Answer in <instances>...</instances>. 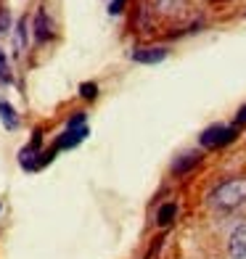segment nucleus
Here are the masks:
<instances>
[{
    "instance_id": "obj_10",
    "label": "nucleus",
    "mask_w": 246,
    "mask_h": 259,
    "mask_svg": "<svg viewBox=\"0 0 246 259\" xmlns=\"http://www.w3.org/2000/svg\"><path fill=\"white\" fill-rule=\"evenodd\" d=\"M96 82H85V85H79V96H85V98H96Z\"/></svg>"
},
{
    "instance_id": "obj_8",
    "label": "nucleus",
    "mask_w": 246,
    "mask_h": 259,
    "mask_svg": "<svg viewBox=\"0 0 246 259\" xmlns=\"http://www.w3.org/2000/svg\"><path fill=\"white\" fill-rule=\"evenodd\" d=\"M175 214H178V206H175V204H164L159 209V214H156V222H159V225H170V222L175 220Z\"/></svg>"
},
{
    "instance_id": "obj_6",
    "label": "nucleus",
    "mask_w": 246,
    "mask_h": 259,
    "mask_svg": "<svg viewBox=\"0 0 246 259\" xmlns=\"http://www.w3.org/2000/svg\"><path fill=\"white\" fill-rule=\"evenodd\" d=\"M230 254L236 259H246V225H241L230 235Z\"/></svg>"
},
{
    "instance_id": "obj_12",
    "label": "nucleus",
    "mask_w": 246,
    "mask_h": 259,
    "mask_svg": "<svg viewBox=\"0 0 246 259\" xmlns=\"http://www.w3.org/2000/svg\"><path fill=\"white\" fill-rule=\"evenodd\" d=\"M11 29V16H8V11H0V34H6Z\"/></svg>"
},
{
    "instance_id": "obj_4",
    "label": "nucleus",
    "mask_w": 246,
    "mask_h": 259,
    "mask_svg": "<svg viewBox=\"0 0 246 259\" xmlns=\"http://www.w3.org/2000/svg\"><path fill=\"white\" fill-rule=\"evenodd\" d=\"M133 58L138 64H159L167 58V48H138L133 53Z\"/></svg>"
},
{
    "instance_id": "obj_7",
    "label": "nucleus",
    "mask_w": 246,
    "mask_h": 259,
    "mask_svg": "<svg viewBox=\"0 0 246 259\" xmlns=\"http://www.w3.org/2000/svg\"><path fill=\"white\" fill-rule=\"evenodd\" d=\"M0 119H3V127H6V130H16V127H19V114H16V109H14L8 101H3V98H0Z\"/></svg>"
},
{
    "instance_id": "obj_11",
    "label": "nucleus",
    "mask_w": 246,
    "mask_h": 259,
    "mask_svg": "<svg viewBox=\"0 0 246 259\" xmlns=\"http://www.w3.org/2000/svg\"><path fill=\"white\" fill-rule=\"evenodd\" d=\"M6 79H8V58L0 51V82H6Z\"/></svg>"
},
{
    "instance_id": "obj_15",
    "label": "nucleus",
    "mask_w": 246,
    "mask_h": 259,
    "mask_svg": "<svg viewBox=\"0 0 246 259\" xmlns=\"http://www.w3.org/2000/svg\"><path fill=\"white\" fill-rule=\"evenodd\" d=\"M236 122H238V124H243V122H246V106H243V109L238 111V116H236Z\"/></svg>"
},
{
    "instance_id": "obj_3",
    "label": "nucleus",
    "mask_w": 246,
    "mask_h": 259,
    "mask_svg": "<svg viewBox=\"0 0 246 259\" xmlns=\"http://www.w3.org/2000/svg\"><path fill=\"white\" fill-rule=\"evenodd\" d=\"M34 37H37L40 42H48L53 37V24H51V19L43 8L37 11V16H34Z\"/></svg>"
},
{
    "instance_id": "obj_13",
    "label": "nucleus",
    "mask_w": 246,
    "mask_h": 259,
    "mask_svg": "<svg viewBox=\"0 0 246 259\" xmlns=\"http://www.w3.org/2000/svg\"><path fill=\"white\" fill-rule=\"evenodd\" d=\"M74 127H85V114H74L72 119H69L66 130H74Z\"/></svg>"
},
{
    "instance_id": "obj_9",
    "label": "nucleus",
    "mask_w": 246,
    "mask_h": 259,
    "mask_svg": "<svg viewBox=\"0 0 246 259\" xmlns=\"http://www.w3.org/2000/svg\"><path fill=\"white\" fill-rule=\"evenodd\" d=\"M193 164H198V154H185L180 161H175V167H172V169L180 175V172H185V169H191Z\"/></svg>"
},
{
    "instance_id": "obj_1",
    "label": "nucleus",
    "mask_w": 246,
    "mask_h": 259,
    "mask_svg": "<svg viewBox=\"0 0 246 259\" xmlns=\"http://www.w3.org/2000/svg\"><path fill=\"white\" fill-rule=\"evenodd\" d=\"M212 206H220V209H233L246 201V178H233L228 183H222L217 191L212 193Z\"/></svg>"
},
{
    "instance_id": "obj_2",
    "label": "nucleus",
    "mask_w": 246,
    "mask_h": 259,
    "mask_svg": "<svg viewBox=\"0 0 246 259\" xmlns=\"http://www.w3.org/2000/svg\"><path fill=\"white\" fill-rule=\"evenodd\" d=\"M230 140H236V130L233 127H222V124H215L201 133V146L204 148H220V146H228Z\"/></svg>"
},
{
    "instance_id": "obj_5",
    "label": "nucleus",
    "mask_w": 246,
    "mask_h": 259,
    "mask_svg": "<svg viewBox=\"0 0 246 259\" xmlns=\"http://www.w3.org/2000/svg\"><path fill=\"white\" fill-rule=\"evenodd\" d=\"M88 138V127H74V130H66V133L58 138L56 148H72L77 143H82V140Z\"/></svg>"
},
{
    "instance_id": "obj_14",
    "label": "nucleus",
    "mask_w": 246,
    "mask_h": 259,
    "mask_svg": "<svg viewBox=\"0 0 246 259\" xmlns=\"http://www.w3.org/2000/svg\"><path fill=\"white\" fill-rule=\"evenodd\" d=\"M122 3H125V0H114V3H111V14H119V11H122Z\"/></svg>"
}]
</instances>
